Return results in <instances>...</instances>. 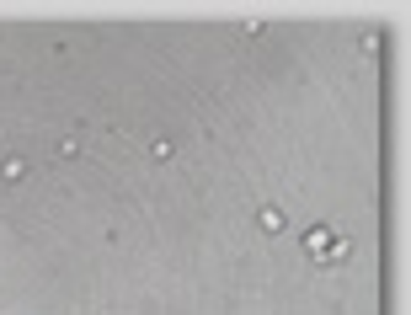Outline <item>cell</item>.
I'll use <instances>...</instances> for the list:
<instances>
[{
	"label": "cell",
	"mask_w": 411,
	"mask_h": 315,
	"mask_svg": "<svg viewBox=\"0 0 411 315\" xmlns=\"http://www.w3.org/2000/svg\"><path fill=\"white\" fill-rule=\"evenodd\" d=\"M0 177H6V182H22V177H27V160H22V155H11L6 166H0Z\"/></svg>",
	"instance_id": "cell-3"
},
{
	"label": "cell",
	"mask_w": 411,
	"mask_h": 315,
	"mask_svg": "<svg viewBox=\"0 0 411 315\" xmlns=\"http://www.w3.org/2000/svg\"><path fill=\"white\" fill-rule=\"evenodd\" d=\"M150 155H155V160H171L177 150H171V139H155V145H150Z\"/></svg>",
	"instance_id": "cell-4"
},
{
	"label": "cell",
	"mask_w": 411,
	"mask_h": 315,
	"mask_svg": "<svg viewBox=\"0 0 411 315\" xmlns=\"http://www.w3.org/2000/svg\"><path fill=\"white\" fill-rule=\"evenodd\" d=\"M256 219H262V230H267V235H283V208H273V203H267Z\"/></svg>",
	"instance_id": "cell-2"
},
{
	"label": "cell",
	"mask_w": 411,
	"mask_h": 315,
	"mask_svg": "<svg viewBox=\"0 0 411 315\" xmlns=\"http://www.w3.org/2000/svg\"><path fill=\"white\" fill-rule=\"evenodd\" d=\"M304 246H310V256H315L321 267H342V262L352 256V241H347V235H337L331 225H315V230L304 235Z\"/></svg>",
	"instance_id": "cell-1"
}]
</instances>
